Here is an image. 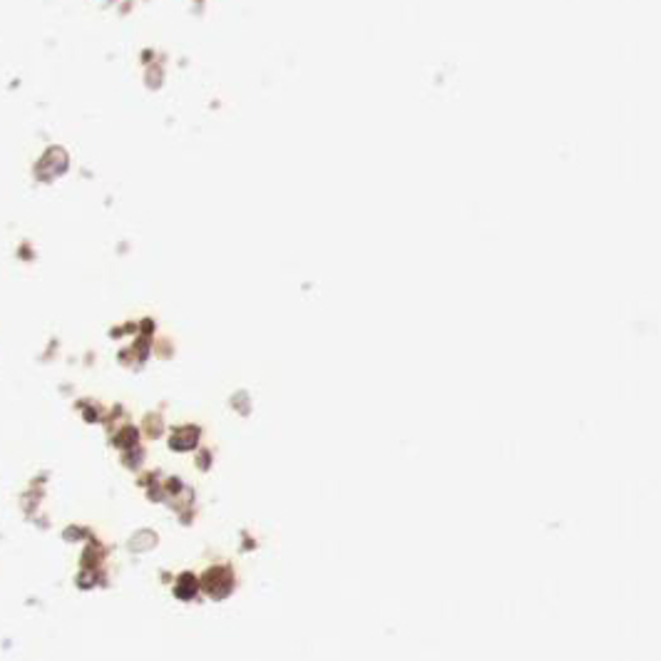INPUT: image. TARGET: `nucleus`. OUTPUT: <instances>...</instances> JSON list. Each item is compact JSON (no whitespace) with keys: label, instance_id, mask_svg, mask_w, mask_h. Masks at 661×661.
Instances as JSON below:
<instances>
[]
</instances>
